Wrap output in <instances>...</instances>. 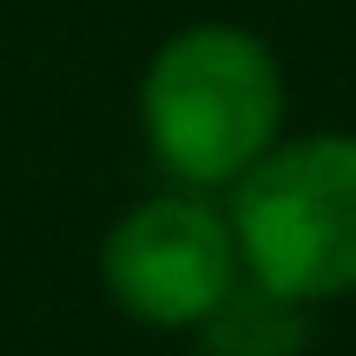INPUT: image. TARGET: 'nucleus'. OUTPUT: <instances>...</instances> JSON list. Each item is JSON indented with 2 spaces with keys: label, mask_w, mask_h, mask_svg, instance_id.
<instances>
[{
  "label": "nucleus",
  "mask_w": 356,
  "mask_h": 356,
  "mask_svg": "<svg viewBox=\"0 0 356 356\" xmlns=\"http://www.w3.org/2000/svg\"><path fill=\"white\" fill-rule=\"evenodd\" d=\"M139 139L172 185L225 198L284 145V66L251 26H178L139 73Z\"/></svg>",
  "instance_id": "1"
},
{
  "label": "nucleus",
  "mask_w": 356,
  "mask_h": 356,
  "mask_svg": "<svg viewBox=\"0 0 356 356\" xmlns=\"http://www.w3.org/2000/svg\"><path fill=\"white\" fill-rule=\"evenodd\" d=\"M244 277L297 304L356 297V132L284 139L225 191Z\"/></svg>",
  "instance_id": "2"
},
{
  "label": "nucleus",
  "mask_w": 356,
  "mask_h": 356,
  "mask_svg": "<svg viewBox=\"0 0 356 356\" xmlns=\"http://www.w3.org/2000/svg\"><path fill=\"white\" fill-rule=\"evenodd\" d=\"M99 284L119 317L145 330H198L244 284V251L225 198L172 185L126 204L99 238Z\"/></svg>",
  "instance_id": "3"
},
{
  "label": "nucleus",
  "mask_w": 356,
  "mask_h": 356,
  "mask_svg": "<svg viewBox=\"0 0 356 356\" xmlns=\"http://www.w3.org/2000/svg\"><path fill=\"white\" fill-rule=\"evenodd\" d=\"M198 356H304L310 343V304L277 297L270 284L244 277L211 317L191 330Z\"/></svg>",
  "instance_id": "4"
}]
</instances>
